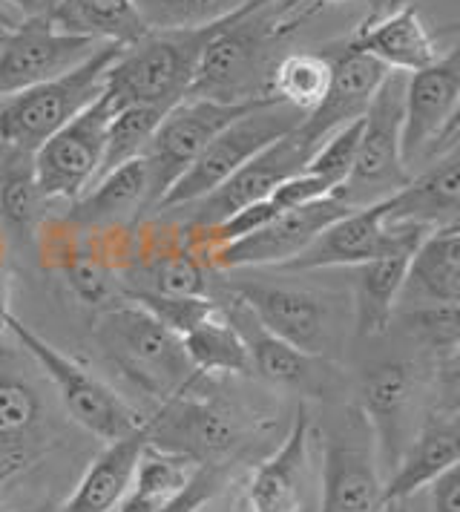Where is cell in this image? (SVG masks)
<instances>
[{
  "instance_id": "obj_9",
  "label": "cell",
  "mask_w": 460,
  "mask_h": 512,
  "mask_svg": "<svg viewBox=\"0 0 460 512\" xmlns=\"http://www.w3.org/2000/svg\"><path fill=\"white\" fill-rule=\"evenodd\" d=\"M262 101H268V98H262ZM262 101L222 104V101H210V98H182L176 107H170L144 153L150 187H147V202H144L141 216H150L159 208L164 193L182 179L193 167V162L205 153L207 144L216 139L230 121L251 113Z\"/></svg>"
},
{
  "instance_id": "obj_6",
  "label": "cell",
  "mask_w": 460,
  "mask_h": 512,
  "mask_svg": "<svg viewBox=\"0 0 460 512\" xmlns=\"http://www.w3.org/2000/svg\"><path fill=\"white\" fill-rule=\"evenodd\" d=\"M196 386L164 400L153 418H144L147 443L193 466L233 464L251 438V418L225 397L196 395Z\"/></svg>"
},
{
  "instance_id": "obj_25",
  "label": "cell",
  "mask_w": 460,
  "mask_h": 512,
  "mask_svg": "<svg viewBox=\"0 0 460 512\" xmlns=\"http://www.w3.org/2000/svg\"><path fill=\"white\" fill-rule=\"evenodd\" d=\"M46 420L44 395L29 374L15 369V357L0 343V455L9 466H29Z\"/></svg>"
},
{
  "instance_id": "obj_37",
  "label": "cell",
  "mask_w": 460,
  "mask_h": 512,
  "mask_svg": "<svg viewBox=\"0 0 460 512\" xmlns=\"http://www.w3.org/2000/svg\"><path fill=\"white\" fill-rule=\"evenodd\" d=\"M360 136H363V118L345 124L337 133H331L328 139L322 141L305 170L320 176L331 190H340L345 185V179L351 176V167H354V159H357V147H360Z\"/></svg>"
},
{
  "instance_id": "obj_29",
  "label": "cell",
  "mask_w": 460,
  "mask_h": 512,
  "mask_svg": "<svg viewBox=\"0 0 460 512\" xmlns=\"http://www.w3.org/2000/svg\"><path fill=\"white\" fill-rule=\"evenodd\" d=\"M52 24L64 32L113 41L121 47L136 44L150 32L136 0H61L52 12Z\"/></svg>"
},
{
  "instance_id": "obj_33",
  "label": "cell",
  "mask_w": 460,
  "mask_h": 512,
  "mask_svg": "<svg viewBox=\"0 0 460 512\" xmlns=\"http://www.w3.org/2000/svg\"><path fill=\"white\" fill-rule=\"evenodd\" d=\"M164 116H167V110L153 107V104H133V107L115 110L113 118H110V127H107L101 170H98L95 179H101L104 173H110L121 164L133 162V159H144L147 144L153 139V133L159 130Z\"/></svg>"
},
{
  "instance_id": "obj_1",
  "label": "cell",
  "mask_w": 460,
  "mask_h": 512,
  "mask_svg": "<svg viewBox=\"0 0 460 512\" xmlns=\"http://www.w3.org/2000/svg\"><path fill=\"white\" fill-rule=\"evenodd\" d=\"M225 294L236 297L271 334L325 360L340 354L348 328H354L351 297L282 277H262L253 268H242L239 277L228 280Z\"/></svg>"
},
{
  "instance_id": "obj_49",
  "label": "cell",
  "mask_w": 460,
  "mask_h": 512,
  "mask_svg": "<svg viewBox=\"0 0 460 512\" xmlns=\"http://www.w3.org/2000/svg\"><path fill=\"white\" fill-rule=\"evenodd\" d=\"M9 32H12V29H3V26H0V49H3V44H6V38H9Z\"/></svg>"
},
{
  "instance_id": "obj_47",
  "label": "cell",
  "mask_w": 460,
  "mask_h": 512,
  "mask_svg": "<svg viewBox=\"0 0 460 512\" xmlns=\"http://www.w3.org/2000/svg\"><path fill=\"white\" fill-rule=\"evenodd\" d=\"M15 472H18V469H12V466H3V469H0V484H6V481L15 475Z\"/></svg>"
},
{
  "instance_id": "obj_28",
  "label": "cell",
  "mask_w": 460,
  "mask_h": 512,
  "mask_svg": "<svg viewBox=\"0 0 460 512\" xmlns=\"http://www.w3.org/2000/svg\"><path fill=\"white\" fill-rule=\"evenodd\" d=\"M46 196L38 185L35 153L9 150L0 164V222L18 242H32L44 222Z\"/></svg>"
},
{
  "instance_id": "obj_11",
  "label": "cell",
  "mask_w": 460,
  "mask_h": 512,
  "mask_svg": "<svg viewBox=\"0 0 460 512\" xmlns=\"http://www.w3.org/2000/svg\"><path fill=\"white\" fill-rule=\"evenodd\" d=\"M314 150L317 147L305 139L297 127L294 133L276 139L262 153H256L251 162L242 164L216 190H210L207 196L190 202V205H184V208L159 213V219H173L182 233L213 228L222 219H228L230 213L268 199L285 179L302 173L308 167V162H311Z\"/></svg>"
},
{
  "instance_id": "obj_16",
  "label": "cell",
  "mask_w": 460,
  "mask_h": 512,
  "mask_svg": "<svg viewBox=\"0 0 460 512\" xmlns=\"http://www.w3.org/2000/svg\"><path fill=\"white\" fill-rule=\"evenodd\" d=\"M101 44L90 35L58 29L52 18L21 21L0 49V101L75 70Z\"/></svg>"
},
{
  "instance_id": "obj_46",
  "label": "cell",
  "mask_w": 460,
  "mask_h": 512,
  "mask_svg": "<svg viewBox=\"0 0 460 512\" xmlns=\"http://www.w3.org/2000/svg\"><path fill=\"white\" fill-rule=\"evenodd\" d=\"M18 24H21V21H18ZM18 24L12 21V15H6V3L0 0V26H3V29H15Z\"/></svg>"
},
{
  "instance_id": "obj_44",
  "label": "cell",
  "mask_w": 460,
  "mask_h": 512,
  "mask_svg": "<svg viewBox=\"0 0 460 512\" xmlns=\"http://www.w3.org/2000/svg\"><path fill=\"white\" fill-rule=\"evenodd\" d=\"M9 9H15L21 15V21H29V18H52L55 6L61 0H3Z\"/></svg>"
},
{
  "instance_id": "obj_41",
  "label": "cell",
  "mask_w": 460,
  "mask_h": 512,
  "mask_svg": "<svg viewBox=\"0 0 460 512\" xmlns=\"http://www.w3.org/2000/svg\"><path fill=\"white\" fill-rule=\"evenodd\" d=\"M432 409L460 412V346L449 354H443L437 363Z\"/></svg>"
},
{
  "instance_id": "obj_52",
  "label": "cell",
  "mask_w": 460,
  "mask_h": 512,
  "mask_svg": "<svg viewBox=\"0 0 460 512\" xmlns=\"http://www.w3.org/2000/svg\"><path fill=\"white\" fill-rule=\"evenodd\" d=\"M0 512H9V510H6V504H3V501H0Z\"/></svg>"
},
{
  "instance_id": "obj_51",
  "label": "cell",
  "mask_w": 460,
  "mask_h": 512,
  "mask_svg": "<svg viewBox=\"0 0 460 512\" xmlns=\"http://www.w3.org/2000/svg\"><path fill=\"white\" fill-rule=\"evenodd\" d=\"M0 262H3V233H0Z\"/></svg>"
},
{
  "instance_id": "obj_43",
  "label": "cell",
  "mask_w": 460,
  "mask_h": 512,
  "mask_svg": "<svg viewBox=\"0 0 460 512\" xmlns=\"http://www.w3.org/2000/svg\"><path fill=\"white\" fill-rule=\"evenodd\" d=\"M455 147H460V101L458 107H455V113H452V118L446 121V127L440 130V136L432 144V153H429L426 164L437 159V156H443V153H449V150H455Z\"/></svg>"
},
{
  "instance_id": "obj_45",
  "label": "cell",
  "mask_w": 460,
  "mask_h": 512,
  "mask_svg": "<svg viewBox=\"0 0 460 512\" xmlns=\"http://www.w3.org/2000/svg\"><path fill=\"white\" fill-rule=\"evenodd\" d=\"M383 512H412L409 510V498H400V501H386Z\"/></svg>"
},
{
  "instance_id": "obj_21",
  "label": "cell",
  "mask_w": 460,
  "mask_h": 512,
  "mask_svg": "<svg viewBox=\"0 0 460 512\" xmlns=\"http://www.w3.org/2000/svg\"><path fill=\"white\" fill-rule=\"evenodd\" d=\"M386 219L423 231L460 228V147L423 164L386 202Z\"/></svg>"
},
{
  "instance_id": "obj_31",
  "label": "cell",
  "mask_w": 460,
  "mask_h": 512,
  "mask_svg": "<svg viewBox=\"0 0 460 512\" xmlns=\"http://www.w3.org/2000/svg\"><path fill=\"white\" fill-rule=\"evenodd\" d=\"M334 64L322 52H288L271 72V95L299 113H314L331 87Z\"/></svg>"
},
{
  "instance_id": "obj_27",
  "label": "cell",
  "mask_w": 460,
  "mask_h": 512,
  "mask_svg": "<svg viewBox=\"0 0 460 512\" xmlns=\"http://www.w3.org/2000/svg\"><path fill=\"white\" fill-rule=\"evenodd\" d=\"M414 254H391L363 262L354 271V291H351V308H354V331L360 337H377L386 334L397 314L400 294L409 277V265Z\"/></svg>"
},
{
  "instance_id": "obj_10",
  "label": "cell",
  "mask_w": 460,
  "mask_h": 512,
  "mask_svg": "<svg viewBox=\"0 0 460 512\" xmlns=\"http://www.w3.org/2000/svg\"><path fill=\"white\" fill-rule=\"evenodd\" d=\"M423 400L426 372L414 360H383L360 377L357 409L374 435L383 481L400 464L420 423L429 415L423 412Z\"/></svg>"
},
{
  "instance_id": "obj_12",
  "label": "cell",
  "mask_w": 460,
  "mask_h": 512,
  "mask_svg": "<svg viewBox=\"0 0 460 512\" xmlns=\"http://www.w3.org/2000/svg\"><path fill=\"white\" fill-rule=\"evenodd\" d=\"M432 236L417 225L389 222L386 205H366L348 210L291 262L279 265V274H311L328 268H357L363 262L391 254H414L423 239Z\"/></svg>"
},
{
  "instance_id": "obj_30",
  "label": "cell",
  "mask_w": 460,
  "mask_h": 512,
  "mask_svg": "<svg viewBox=\"0 0 460 512\" xmlns=\"http://www.w3.org/2000/svg\"><path fill=\"white\" fill-rule=\"evenodd\" d=\"M182 343L193 369L202 377H210V374H251V357L245 349V340L228 320V314L222 311V305L207 317L205 323L187 331Z\"/></svg>"
},
{
  "instance_id": "obj_26",
  "label": "cell",
  "mask_w": 460,
  "mask_h": 512,
  "mask_svg": "<svg viewBox=\"0 0 460 512\" xmlns=\"http://www.w3.org/2000/svg\"><path fill=\"white\" fill-rule=\"evenodd\" d=\"M147 446V429L104 446V452L87 466L78 487L58 512H113L133 484L138 458Z\"/></svg>"
},
{
  "instance_id": "obj_15",
  "label": "cell",
  "mask_w": 460,
  "mask_h": 512,
  "mask_svg": "<svg viewBox=\"0 0 460 512\" xmlns=\"http://www.w3.org/2000/svg\"><path fill=\"white\" fill-rule=\"evenodd\" d=\"M351 205L340 196H325L311 205L282 210L274 219L245 239H236L225 248H216L205 256L210 271H242V268H279L299 256L331 222L345 216Z\"/></svg>"
},
{
  "instance_id": "obj_5",
  "label": "cell",
  "mask_w": 460,
  "mask_h": 512,
  "mask_svg": "<svg viewBox=\"0 0 460 512\" xmlns=\"http://www.w3.org/2000/svg\"><path fill=\"white\" fill-rule=\"evenodd\" d=\"M3 331L18 343L23 354L32 357L35 366H41V372L52 383L55 395L61 397L69 420H75L81 429H87L98 441H121V438L133 435L144 426V418L115 392L107 380H101L87 366H81L69 354L55 349L52 343H46L38 331H32L9 308H3Z\"/></svg>"
},
{
  "instance_id": "obj_24",
  "label": "cell",
  "mask_w": 460,
  "mask_h": 512,
  "mask_svg": "<svg viewBox=\"0 0 460 512\" xmlns=\"http://www.w3.org/2000/svg\"><path fill=\"white\" fill-rule=\"evenodd\" d=\"M147 162L133 159L121 164L101 179H95L75 202H69L67 216L61 225H67L75 233L81 231H101L113 228L124 219H141V210L147 202Z\"/></svg>"
},
{
  "instance_id": "obj_38",
  "label": "cell",
  "mask_w": 460,
  "mask_h": 512,
  "mask_svg": "<svg viewBox=\"0 0 460 512\" xmlns=\"http://www.w3.org/2000/svg\"><path fill=\"white\" fill-rule=\"evenodd\" d=\"M127 300L147 308L159 323H164L179 337L193 331L199 323H205L219 308V303H213L210 297H164V294H150V291H127Z\"/></svg>"
},
{
  "instance_id": "obj_3",
  "label": "cell",
  "mask_w": 460,
  "mask_h": 512,
  "mask_svg": "<svg viewBox=\"0 0 460 512\" xmlns=\"http://www.w3.org/2000/svg\"><path fill=\"white\" fill-rule=\"evenodd\" d=\"M225 24L228 18L196 29L147 32L141 41L121 49L107 70V95L113 98L115 110L133 104H153L164 110L176 107L187 98L202 52Z\"/></svg>"
},
{
  "instance_id": "obj_32",
  "label": "cell",
  "mask_w": 460,
  "mask_h": 512,
  "mask_svg": "<svg viewBox=\"0 0 460 512\" xmlns=\"http://www.w3.org/2000/svg\"><path fill=\"white\" fill-rule=\"evenodd\" d=\"M207 268L199 256L193 254L187 245L176 251H161L150 256L136 280L130 282L127 291H150V294H164V297H207Z\"/></svg>"
},
{
  "instance_id": "obj_40",
  "label": "cell",
  "mask_w": 460,
  "mask_h": 512,
  "mask_svg": "<svg viewBox=\"0 0 460 512\" xmlns=\"http://www.w3.org/2000/svg\"><path fill=\"white\" fill-rule=\"evenodd\" d=\"M331 193H334V190L325 185L320 176L302 170L297 176L285 179L268 199H271L279 210H294L302 208V205H311V202H317V199H325V196H331Z\"/></svg>"
},
{
  "instance_id": "obj_42",
  "label": "cell",
  "mask_w": 460,
  "mask_h": 512,
  "mask_svg": "<svg viewBox=\"0 0 460 512\" xmlns=\"http://www.w3.org/2000/svg\"><path fill=\"white\" fill-rule=\"evenodd\" d=\"M432 512H460V461L429 484Z\"/></svg>"
},
{
  "instance_id": "obj_4",
  "label": "cell",
  "mask_w": 460,
  "mask_h": 512,
  "mask_svg": "<svg viewBox=\"0 0 460 512\" xmlns=\"http://www.w3.org/2000/svg\"><path fill=\"white\" fill-rule=\"evenodd\" d=\"M121 44L104 41L84 64L44 81L32 90L0 101V144L6 150L38 153L58 130L78 118L107 90V70L121 55Z\"/></svg>"
},
{
  "instance_id": "obj_22",
  "label": "cell",
  "mask_w": 460,
  "mask_h": 512,
  "mask_svg": "<svg viewBox=\"0 0 460 512\" xmlns=\"http://www.w3.org/2000/svg\"><path fill=\"white\" fill-rule=\"evenodd\" d=\"M460 461V412L432 409L383 484V504L412 498Z\"/></svg>"
},
{
  "instance_id": "obj_14",
  "label": "cell",
  "mask_w": 460,
  "mask_h": 512,
  "mask_svg": "<svg viewBox=\"0 0 460 512\" xmlns=\"http://www.w3.org/2000/svg\"><path fill=\"white\" fill-rule=\"evenodd\" d=\"M113 113V98L104 90L95 104H90L78 118H72L64 130H58L35 153L38 185L44 190L46 202L52 199L75 202L95 182L104 159V141Z\"/></svg>"
},
{
  "instance_id": "obj_2",
  "label": "cell",
  "mask_w": 460,
  "mask_h": 512,
  "mask_svg": "<svg viewBox=\"0 0 460 512\" xmlns=\"http://www.w3.org/2000/svg\"><path fill=\"white\" fill-rule=\"evenodd\" d=\"M92 340L115 372L159 403L202 380L184 351L182 337L130 300L98 314Z\"/></svg>"
},
{
  "instance_id": "obj_19",
  "label": "cell",
  "mask_w": 460,
  "mask_h": 512,
  "mask_svg": "<svg viewBox=\"0 0 460 512\" xmlns=\"http://www.w3.org/2000/svg\"><path fill=\"white\" fill-rule=\"evenodd\" d=\"M311 432L314 423L305 406H299L288 435L268 458L253 466L242 504L248 512H299L311 472Z\"/></svg>"
},
{
  "instance_id": "obj_39",
  "label": "cell",
  "mask_w": 460,
  "mask_h": 512,
  "mask_svg": "<svg viewBox=\"0 0 460 512\" xmlns=\"http://www.w3.org/2000/svg\"><path fill=\"white\" fill-rule=\"evenodd\" d=\"M233 464H199L193 466L187 484L176 495H170L156 512H202L228 487Z\"/></svg>"
},
{
  "instance_id": "obj_36",
  "label": "cell",
  "mask_w": 460,
  "mask_h": 512,
  "mask_svg": "<svg viewBox=\"0 0 460 512\" xmlns=\"http://www.w3.org/2000/svg\"><path fill=\"white\" fill-rule=\"evenodd\" d=\"M400 320L414 343H420L423 349L437 351L440 357L460 346V305L403 308Z\"/></svg>"
},
{
  "instance_id": "obj_7",
  "label": "cell",
  "mask_w": 460,
  "mask_h": 512,
  "mask_svg": "<svg viewBox=\"0 0 460 512\" xmlns=\"http://www.w3.org/2000/svg\"><path fill=\"white\" fill-rule=\"evenodd\" d=\"M406 72H389L363 116V136L351 176L334 196L351 208L377 205L394 196L412 179L403 162V121H406Z\"/></svg>"
},
{
  "instance_id": "obj_8",
  "label": "cell",
  "mask_w": 460,
  "mask_h": 512,
  "mask_svg": "<svg viewBox=\"0 0 460 512\" xmlns=\"http://www.w3.org/2000/svg\"><path fill=\"white\" fill-rule=\"evenodd\" d=\"M302 121H305V113L294 110L291 104H285L279 98L262 101L251 113L230 121L228 127L207 144L205 153L193 162V167L176 185L164 193V199L153 213L159 216V213L184 208V205L207 196L210 190H216L225 179H230L242 164L251 162L256 153H262L268 144L294 133Z\"/></svg>"
},
{
  "instance_id": "obj_20",
  "label": "cell",
  "mask_w": 460,
  "mask_h": 512,
  "mask_svg": "<svg viewBox=\"0 0 460 512\" xmlns=\"http://www.w3.org/2000/svg\"><path fill=\"white\" fill-rule=\"evenodd\" d=\"M328 58L334 64L331 87H328L320 107L314 113H308L305 121L299 124V133L314 147H320L322 141L345 124L366 116L368 104L374 101V95L391 72L377 58L357 52V49L345 47L340 55H328Z\"/></svg>"
},
{
  "instance_id": "obj_13",
  "label": "cell",
  "mask_w": 460,
  "mask_h": 512,
  "mask_svg": "<svg viewBox=\"0 0 460 512\" xmlns=\"http://www.w3.org/2000/svg\"><path fill=\"white\" fill-rule=\"evenodd\" d=\"M383 472L360 409H348L322 446L320 512H383Z\"/></svg>"
},
{
  "instance_id": "obj_18",
  "label": "cell",
  "mask_w": 460,
  "mask_h": 512,
  "mask_svg": "<svg viewBox=\"0 0 460 512\" xmlns=\"http://www.w3.org/2000/svg\"><path fill=\"white\" fill-rule=\"evenodd\" d=\"M219 305L245 340V349L251 357V374H259L262 380L299 392V395H322L334 386V377H337L334 360L305 354L297 346L285 343L230 294L225 297V303Z\"/></svg>"
},
{
  "instance_id": "obj_34",
  "label": "cell",
  "mask_w": 460,
  "mask_h": 512,
  "mask_svg": "<svg viewBox=\"0 0 460 512\" xmlns=\"http://www.w3.org/2000/svg\"><path fill=\"white\" fill-rule=\"evenodd\" d=\"M251 3L253 0H136L150 32L219 24Z\"/></svg>"
},
{
  "instance_id": "obj_17",
  "label": "cell",
  "mask_w": 460,
  "mask_h": 512,
  "mask_svg": "<svg viewBox=\"0 0 460 512\" xmlns=\"http://www.w3.org/2000/svg\"><path fill=\"white\" fill-rule=\"evenodd\" d=\"M460 101V41L423 70L406 81V121H403V162L409 167H423L432 144L452 118Z\"/></svg>"
},
{
  "instance_id": "obj_35",
  "label": "cell",
  "mask_w": 460,
  "mask_h": 512,
  "mask_svg": "<svg viewBox=\"0 0 460 512\" xmlns=\"http://www.w3.org/2000/svg\"><path fill=\"white\" fill-rule=\"evenodd\" d=\"M61 256H64V262H58V268L64 271L67 285L81 303L104 311V308H113L127 300L121 282L115 280V274L101 259H95L92 254H81L75 248H69Z\"/></svg>"
},
{
  "instance_id": "obj_48",
  "label": "cell",
  "mask_w": 460,
  "mask_h": 512,
  "mask_svg": "<svg viewBox=\"0 0 460 512\" xmlns=\"http://www.w3.org/2000/svg\"><path fill=\"white\" fill-rule=\"evenodd\" d=\"M380 3H386V9L380 12V15H386L391 9H397V6H403V0H380Z\"/></svg>"
},
{
  "instance_id": "obj_23",
  "label": "cell",
  "mask_w": 460,
  "mask_h": 512,
  "mask_svg": "<svg viewBox=\"0 0 460 512\" xmlns=\"http://www.w3.org/2000/svg\"><path fill=\"white\" fill-rule=\"evenodd\" d=\"M345 47L366 52L377 58L386 70L406 72V75L429 67L440 55L426 21L414 6L406 3L386 15H377L374 21H366Z\"/></svg>"
},
{
  "instance_id": "obj_50",
  "label": "cell",
  "mask_w": 460,
  "mask_h": 512,
  "mask_svg": "<svg viewBox=\"0 0 460 512\" xmlns=\"http://www.w3.org/2000/svg\"><path fill=\"white\" fill-rule=\"evenodd\" d=\"M317 3H322V6H325V3H331V6H337V3H354V0H317Z\"/></svg>"
}]
</instances>
